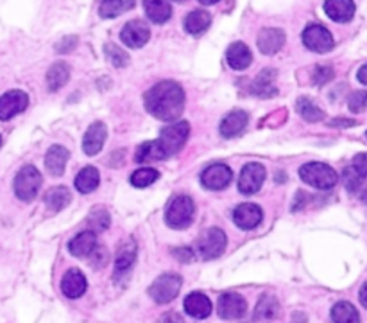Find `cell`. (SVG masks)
I'll return each instance as SVG.
<instances>
[{
    "label": "cell",
    "mask_w": 367,
    "mask_h": 323,
    "mask_svg": "<svg viewBox=\"0 0 367 323\" xmlns=\"http://www.w3.org/2000/svg\"><path fill=\"white\" fill-rule=\"evenodd\" d=\"M144 103L151 115L165 123H173L180 119L185 110L183 86L177 85L176 81H161L147 90Z\"/></svg>",
    "instance_id": "obj_1"
},
{
    "label": "cell",
    "mask_w": 367,
    "mask_h": 323,
    "mask_svg": "<svg viewBox=\"0 0 367 323\" xmlns=\"http://www.w3.org/2000/svg\"><path fill=\"white\" fill-rule=\"evenodd\" d=\"M299 176L310 187L318 188V191H332L339 181V174L335 169L322 162H308L299 169Z\"/></svg>",
    "instance_id": "obj_2"
},
{
    "label": "cell",
    "mask_w": 367,
    "mask_h": 323,
    "mask_svg": "<svg viewBox=\"0 0 367 323\" xmlns=\"http://www.w3.org/2000/svg\"><path fill=\"white\" fill-rule=\"evenodd\" d=\"M195 205L192 198L176 196L168 203L167 212H165V223L174 230H185L194 221Z\"/></svg>",
    "instance_id": "obj_3"
},
{
    "label": "cell",
    "mask_w": 367,
    "mask_h": 323,
    "mask_svg": "<svg viewBox=\"0 0 367 323\" xmlns=\"http://www.w3.org/2000/svg\"><path fill=\"white\" fill-rule=\"evenodd\" d=\"M188 135H190V124L185 123V120H177V123L168 124L167 128H163L160 133V139H158V144H160L165 157H173V154L180 153L185 144H187Z\"/></svg>",
    "instance_id": "obj_4"
},
{
    "label": "cell",
    "mask_w": 367,
    "mask_h": 323,
    "mask_svg": "<svg viewBox=\"0 0 367 323\" xmlns=\"http://www.w3.org/2000/svg\"><path fill=\"white\" fill-rule=\"evenodd\" d=\"M13 187H15L16 198L29 203L38 196L40 187H42V174L35 166H23L15 176Z\"/></svg>",
    "instance_id": "obj_5"
},
{
    "label": "cell",
    "mask_w": 367,
    "mask_h": 323,
    "mask_svg": "<svg viewBox=\"0 0 367 323\" xmlns=\"http://www.w3.org/2000/svg\"><path fill=\"white\" fill-rule=\"evenodd\" d=\"M183 278L177 273H163L151 284L149 296L156 304H168L173 302L181 291Z\"/></svg>",
    "instance_id": "obj_6"
},
{
    "label": "cell",
    "mask_w": 367,
    "mask_h": 323,
    "mask_svg": "<svg viewBox=\"0 0 367 323\" xmlns=\"http://www.w3.org/2000/svg\"><path fill=\"white\" fill-rule=\"evenodd\" d=\"M228 246V237L221 228H208L197 241V254L206 261L221 257Z\"/></svg>",
    "instance_id": "obj_7"
},
{
    "label": "cell",
    "mask_w": 367,
    "mask_h": 323,
    "mask_svg": "<svg viewBox=\"0 0 367 323\" xmlns=\"http://www.w3.org/2000/svg\"><path fill=\"white\" fill-rule=\"evenodd\" d=\"M303 43L312 52L325 54L333 49L335 40H333L332 33L326 27L319 26V23H310V26H306L305 31H303Z\"/></svg>",
    "instance_id": "obj_8"
},
{
    "label": "cell",
    "mask_w": 367,
    "mask_h": 323,
    "mask_svg": "<svg viewBox=\"0 0 367 323\" xmlns=\"http://www.w3.org/2000/svg\"><path fill=\"white\" fill-rule=\"evenodd\" d=\"M265 178H267V171L262 164H258V162L245 164L244 169L240 171V176H238V191L245 196H251V194L260 191Z\"/></svg>",
    "instance_id": "obj_9"
},
{
    "label": "cell",
    "mask_w": 367,
    "mask_h": 323,
    "mask_svg": "<svg viewBox=\"0 0 367 323\" xmlns=\"http://www.w3.org/2000/svg\"><path fill=\"white\" fill-rule=\"evenodd\" d=\"M149 38L151 29L142 20H131V22L124 26L122 33H120V40L129 49H140V47H144L149 42Z\"/></svg>",
    "instance_id": "obj_10"
},
{
    "label": "cell",
    "mask_w": 367,
    "mask_h": 323,
    "mask_svg": "<svg viewBox=\"0 0 367 323\" xmlns=\"http://www.w3.org/2000/svg\"><path fill=\"white\" fill-rule=\"evenodd\" d=\"M29 104V96L22 90H9L0 96V120H9L22 113Z\"/></svg>",
    "instance_id": "obj_11"
},
{
    "label": "cell",
    "mask_w": 367,
    "mask_h": 323,
    "mask_svg": "<svg viewBox=\"0 0 367 323\" xmlns=\"http://www.w3.org/2000/svg\"><path fill=\"white\" fill-rule=\"evenodd\" d=\"M231 180H233V173L226 164H214L201 174V183L210 191H222L231 183Z\"/></svg>",
    "instance_id": "obj_12"
},
{
    "label": "cell",
    "mask_w": 367,
    "mask_h": 323,
    "mask_svg": "<svg viewBox=\"0 0 367 323\" xmlns=\"http://www.w3.org/2000/svg\"><path fill=\"white\" fill-rule=\"evenodd\" d=\"M219 316L224 319H238L247 311V302L238 293H226L219 298Z\"/></svg>",
    "instance_id": "obj_13"
},
{
    "label": "cell",
    "mask_w": 367,
    "mask_h": 323,
    "mask_svg": "<svg viewBox=\"0 0 367 323\" xmlns=\"http://www.w3.org/2000/svg\"><path fill=\"white\" fill-rule=\"evenodd\" d=\"M264 212L255 203H242L235 207L233 221L240 230H255L262 223Z\"/></svg>",
    "instance_id": "obj_14"
},
{
    "label": "cell",
    "mask_w": 367,
    "mask_h": 323,
    "mask_svg": "<svg viewBox=\"0 0 367 323\" xmlns=\"http://www.w3.org/2000/svg\"><path fill=\"white\" fill-rule=\"evenodd\" d=\"M285 31L279 29V27H271V29H262L260 35H258V49H260L262 54L265 56H271V54H276L278 50H281L285 43Z\"/></svg>",
    "instance_id": "obj_15"
},
{
    "label": "cell",
    "mask_w": 367,
    "mask_h": 323,
    "mask_svg": "<svg viewBox=\"0 0 367 323\" xmlns=\"http://www.w3.org/2000/svg\"><path fill=\"white\" fill-rule=\"evenodd\" d=\"M107 130L103 123H93L92 126L86 130L83 137V151L88 157H95L97 153H100L104 142H106Z\"/></svg>",
    "instance_id": "obj_16"
},
{
    "label": "cell",
    "mask_w": 367,
    "mask_h": 323,
    "mask_svg": "<svg viewBox=\"0 0 367 323\" xmlns=\"http://www.w3.org/2000/svg\"><path fill=\"white\" fill-rule=\"evenodd\" d=\"M88 288V282L84 278V275L81 273L79 269H69L62 278V291L66 298H81V296L86 293Z\"/></svg>",
    "instance_id": "obj_17"
},
{
    "label": "cell",
    "mask_w": 367,
    "mask_h": 323,
    "mask_svg": "<svg viewBox=\"0 0 367 323\" xmlns=\"http://www.w3.org/2000/svg\"><path fill=\"white\" fill-rule=\"evenodd\" d=\"M355 2L353 0H326L325 13L330 20L337 23H346L355 16Z\"/></svg>",
    "instance_id": "obj_18"
},
{
    "label": "cell",
    "mask_w": 367,
    "mask_h": 323,
    "mask_svg": "<svg viewBox=\"0 0 367 323\" xmlns=\"http://www.w3.org/2000/svg\"><path fill=\"white\" fill-rule=\"evenodd\" d=\"M97 250V235L95 232L86 230L77 234L72 241L69 242V251L74 257H90Z\"/></svg>",
    "instance_id": "obj_19"
},
{
    "label": "cell",
    "mask_w": 367,
    "mask_h": 323,
    "mask_svg": "<svg viewBox=\"0 0 367 323\" xmlns=\"http://www.w3.org/2000/svg\"><path fill=\"white\" fill-rule=\"evenodd\" d=\"M185 312L197 319H204L211 314V302L203 293H190L183 302Z\"/></svg>",
    "instance_id": "obj_20"
},
{
    "label": "cell",
    "mask_w": 367,
    "mask_h": 323,
    "mask_svg": "<svg viewBox=\"0 0 367 323\" xmlns=\"http://www.w3.org/2000/svg\"><path fill=\"white\" fill-rule=\"evenodd\" d=\"M226 62L233 70H245L252 63L251 49L242 42L231 43L226 52Z\"/></svg>",
    "instance_id": "obj_21"
},
{
    "label": "cell",
    "mask_w": 367,
    "mask_h": 323,
    "mask_svg": "<svg viewBox=\"0 0 367 323\" xmlns=\"http://www.w3.org/2000/svg\"><path fill=\"white\" fill-rule=\"evenodd\" d=\"M247 113L242 112V110H235V112L228 113L221 123V135L226 139L238 137L247 126Z\"/></svg>",
    "instance_id": "obj_22"
},
{
    "label": "cell",
    "mask_w": 367,
    "mask_h": 323,
    "mask_svg": "<svg viewBox=\"0 0 367 323\" xmlns=\"http://www.w3.org/2000/svg\"><path fill=\"white\" fill-rule=\"evenodd\" d=\"M69 162V149L63 146L49 147L45 154V167L52 176H62Z\"/></svg>",
    "instance_id": "obj_23"
},
{
    "label": "cell",
    "mask_w": 367,
    "mask_h": 323,
    "mask_svg": "<svg viewBox=\"0 0 367 323\" xmlns=\"http://www.w3.org/2000/svg\"><path fill=\"white\" fill-rule=\"evenodd\" d=\"M134 261H136V244H134V241L122 242L115 257V277L126 275L131 266L134 264Z\"/></svg>",
    "instance_id": "obj_24"
},
{
    "label": "cell",
    "mask_w": 367,
    "mask_h": 323,
    "mask_svg": "<svg viewBox=\"0 0 367 323\" xmlns=\"http://www.w3.org/2000/svg\"><path fill=\"white\" fill-rule=\"evenodd\" d=\"M144 9L151 22L165 23L173 16V8L167 0H144Z\"/></svg>",
    "instance_id": "obj_25"
},
{
    "label": "cell",
    "mask_w": 367,
    "mask_h": 323,
    "mask_svg": "<svg viewBox=\"0 0 367 323\" xmlns=\"http://www.w3.org/2000/svg\"><path fill=\"white\" fill-rule=\"evenodd\" d=\"M274 79H276V70L272 69H264L258 77L252 83L251 92L258 97H271L276 94V86H274Z\"/></svg>",
    "instance_id": "obj_26"
},
{
    "label": "cell",
    "mask_w": 367,
    "mask_h": 323,
    "mask_svg": "<svg viewBox=\"0 0 367 323\" xmlns=\"http://www.w3.org/2000/svg\"><path fill=\"white\" fill-rule=\"evenodd\" d=\"M211 23V15L208 11H203V9H195V11H190L185 18V29L190 35H201L210 27Z\"/></svg>",
    "instance_id": "obj_27"
},
{
    "label": "cell",
    "mask_w": 367,
    "mask_h": 323,
    "mask_svg": "<svg viewBox=\"0 0 367 323\" xmlns=\"http://www.w3.org/2000/svg\"><path fill=\"white\" fill-rule=\"evenodd\" d=\"M69 79H70V70L65 62L54 63V65L49 69V72H47V85H49L50 92H56V90L63 89V86L69 83Z\"/></svg>",
    "instance_id": "obj_28"
},
{
    "label": "cell",
    "mask_w": 367,
    "mask_h": 323,
    "mask_svg": "<svg viewBox=\"0 0 367 323\" xmlns=\"http://www.w3.org/2000/svg\"><path fill=\"white\" fill-rule=\"evenodd\" d=\"M136 6V0H103L99 6V15L103 18H117L122 13L131 11Z\"/></svg>",
    "instance_id": "obj_29"
},
{
    "label": "cell",
    "mask_w": 367,
    "mask_h": 323,
    "mask_svg": "<svg viewBox=\"0 0 367 323\" xmlns=\"http://www.w3.org/2000/svg\"><path fill=\"white\" fill-rule=\"evenodd\" d=\"M99 181H100V176H99V171H97L95 167L92 166L83 167V169L79 171V174L76 176V188L79 191V193L90 194L99 187Z\"/></svg>",
    "instance_id": "obj_30"
},
{
    "label": "cell",
    "mask_w": 367,
    "mask_h": 323,
    "mask_svg": "<svg viewBox=\"0 0 367 323\" xmlns=\"http://www.w3.org/2000/svg\"><path fill=\"white\" fill-rule=\"evenodd\" d=\"M70 200H72V194H70L69 188L63 187V185L50 188L49 193L45 194L47 208L52 212H59V210H63V208L69 207Z\"/></svg>",
    "instance_id": "obj_31"
},
{
    "label": "cell",
    "mask_w": 367,
    "mask_h": 323,
    "mask_svg": "<svg viewBox=\"0 0 367 323\" xmlns=\"http://www.w3.org/2000/svg\"><path fill=\"white\" fill-rule=\"evenodd\" d=\"M296 110L306 123H319V120L325 119V112L308 97H299L298 103H296Z\"/></svg>",
    "instance_id": "obj_32"
},
{
    "label": "cell",
    "mask_w": 367,
    "mask_h": 323,
    "mask_svg": "<svg viewBox=\"0 0 367 323\" xmlns=\"http://www.w3.org/2000/svg\"><path fill=\"white\" fill-rule=\"evenodd\" d=\"M333 323H360L359 311L349 302H337L332 309Z\"/></svg>",
    "instance_id": "obj_33"
},
{
    "label": "cell",
    "mask_w": 367,
    "mask_h": 323,
    "mask_svg": "<svg viewBox=\"0 0 367 323\" xmlns=\"http://www.w3.org/2000/svg\"><path fill=\"white\" fill-rule=\"evenodd\" d=\"M165 153L161 151L160 144L158 140H151V142H144L140 144V147L136 149V154H134V160L140 162V164H149V162H156V160H163Z\"/></svg>",
    "instance_id": "obj_34"
},
{
    "label": "cell",
    "mask_w": 367,
    "mask_h": 323,
    "mask_svg": "<svg viewBox=\"0 0 367 323\" xmlns=\"http://www.w3.org/2000/svg\"><path fill=\"white\" fill-rule=\"evenodd\" d=\"M104 52H106L107 62H110L111 65L119 67V69H122V67H126L127 63H129V56H127L126 50H124L122 47L115 45V43H106V45H104Z\"/></svg>",
    "instance_id": "obj_35"
},
{
    "label": "cell",
    "mask_w": 367,
    "mask_h": 323,
    "mask_svg": "<svg viewBox=\"0 0 367 323\" xmlns=\"http://www.w3.org/2000/svg\"><path fill=\"white\" fill-rule=\"evenodd\" d=\"M160 178V173L156 169H151V167H144V169H138L131 174V183L138 188H146L151 183Z\"/></svg>",
    "instance_id": "obj_36"
},
{
    "label": "cell",
    "mask_w": 367,
    "mask_h": 323,
    "mask_svg": "<svg viewBox=\"0 0 367 323\" xmlns=\"http://www.w3.org/2000/svg\"><path fill=\"white\" fill-rule=\"evenodd\" d=\"M110 214H107L106 208H93L90 212L88 225L92 228V232H104L110 227Z\"/></svg>",
    "instance_id": "obj_37"
},
{
    "label": "cell",
    "mask_w": 367,
    "mask_h": 323,
    "mask_svg": "<svg viewBox=\"0 0 367 323\" xmlns=\"http://www.w3.org/2000/svg\"><path fill=\"white\" fill-rule=\"evenodd\" d=\"M276 312H278V304H276V300L272 298V296L265 295L257 307V318L258 319L274 318Z\"/></svg>",
    "instance_id": "obj_38"
},
{
    "label": "cell",
    "mask_w": 367,
    "mask_h": 323,
    "mask_svg": "<svg viewBox=\"0 0 367 323\" xmlns=\"http://www.w3.org/2000/svg\"><path fill=\"white\" fill-rule=\"evenodd\" d=\"M367 106V92L366 90H356L348 97V108L351 113L363 112Z\"/></svg>",
    "instance_id": "obj_39"
},
{
    "label": "cell",
    "mask_w": 367,
    "mask_h": 323,
    "mask_svg": "<svg viewBox=\"0 0 367 323\" xmlns=\"http://www.w3.org/2000/svg\"><path fill=\"white\" fill-rule=\"evenodd\" d=\"M333 76H335V72H333L332 67L328 65H318L314 69V72H312V81H314L315 85H326L328 81L333 79Z\"/></svg>",
    "instance_id": "obj_40"
},
{
    "label": "cell",
    "mask_w": 367,
    "mask_h": 323,
    "mask_svg": "<svg viewBox=\"0 0 367 323\" xmlns=\"http://www.w3.org/2000/svg\"><path fill=\"white\" fill-rule=\"evenodd\" d=\"M351 194L359 196V200L362 201V203H367V176L366 174L360 173L359 181H356V185H355V188H353Z\"/></svg>",
    "instance_id": "obj_41"
},
{
    "label": "cell",
    "mask_w": 367,
    "mask_h": 323,
    "mask_svg": "<svg viewBox=\"0 0 367 323\" xmlns=\"http://www.w3.org/2000/svg\"><path fill=\"white\" fill-rule=\"evenodd\" d=\"M173 254L181 262H192L195 259L194 250H190V248H176V250H173Z\"/></svg>",
    "instance_id": "obj_42"
},
{
    "label": "cell",
    "mask_w": 367,
    "mask_h": 323,
    "mask_svg": "<svg viewBox=\"0 0 367 323\" xmlns=\"http://www.w3.org/2000/svg\"><path fill=\"white\" fill-rule=\"evenodd\" d=\"M353 167H355L359 173L366 174V176H367V153L356 154L355 160H353Z\"/></svg>",
    "instance_id": "obj_43"
},
{
    "label": "cell",
    "mask_w": 367,
    "mask_h": 323,
    "mask_svg": "<svg viewBox=\"0 0 367 323\" xmlns=\"http://www.w3.org/2000/svg\"><path fill=\"white\" fill-rule=\"evenodd\" d=\"M163 323H185L181 316H177L176 312H170V314H165Z\"/></svg>",
    "instance_id": "obj_44"
},
{
    "label": "cell",
    "mask_w": 367,
    "mask_h": 323,
    "mask_svg": "<svg viewBox=\"0 0 367 323\" xmlns=\"http://www.w3.org/2000/svg\"><path fill=\"white\" fill-rule=\"evenodd\" d=\"M356 77H359V81H360V83H362V85L367 86V63L363 67H360L359 74H356Z\"/></svg>",
    "instance_id": "obj_45"
},
{
    "label": "cell",
    "mask_w": 367,
    "mask_h": 323,
    "mask_svg": "<svg viewBox=\"0 0 367 323\" xmlns=\"http://www.w3.org/2000/svg\"><path fill=\"white\" fill-rule=\"evenodd\" d=\"M359 298H360V302H362V305H363V307L367 309V282H366V284L362 285V288H360Z\"/></svg>",
    "instance_id": "obj_46"
},
{
    "label": "cell",
    "mask_w": 367,
    "mask_h": 323,
    "mask_svg": "<svg viewBox=\"0 0 367 323\" xmlns=\"http://www.w3.org/2000/svg\"><path fill=\"white\" fill-rule=\"evenodd\" d=\"M337 124H342V126H353L355 120H333L332 126H337Z\"/></svg>",
    "instance_id": "obj_47"
},
{
    "label": "cell",
    "mask_w": 367,
    "mask_h": 323,
    "mask_svg": "<svg viewBox=\"0 0 367 323\" xmlns=\"http://www.w3.org/2000/svg\"><path fill=\"white\" fill-rule=\"evenodd\" d=\"M197 2H199V4H203V6H211V4H217L219 0H197Z\"/></svg>",
    "instance_id": "obj_48"
},
{
    "label": "cell",
    "mask_w": 367,
    "mask_h": 323,
    "mask_svg": "<svg viewBox=\"0 0 367 323\" xmlns=\"http://www.w3.org/2000/svg\"><path fill=\"white\" fill-rule=\"evenodd\" d=\"M174 2H185V0H174Z\"/></svg>",
    "instance_id": "obj_49"
},
{
    "label": "cell",
    "mask_w": 367,
    "mask_h": 323,
    "mask_svg": "<svg viewBox=\"0 0 367 323\" xmlns=\"http://www.w3.org/2000/svg\"><path fill=\"white\" fill-rule=\"evenodd\" d=\"M0 147H2V137H0Z\"/></svg>",
    "instance_id": "obj_50"
},
{
    "label": "cell",
    "mask_w": 367,
    "mask_h": 323,
    "mask_svg": "<svg viewBox=\"0 0 367 323\" xmlns=\"http://www.w3.org/2000/svg\"><path fill=\"white\" fill-rule=\"evenodd\" d=\"M366 137H367V133H366Z\"/></svg>",
    "instance_id": "obj_51"
}]
</instances>
